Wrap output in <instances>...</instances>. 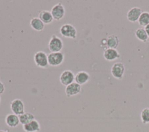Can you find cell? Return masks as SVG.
I'll return each mask as SVG.
<instances>
[{
	"mask_svg": "<svg viewBox=\"0 0 149 132\" xmlns=\"http://www.w3.org/2000/svg\"><path fill=\"white\" fill-rule=\"evenodd\" d=\"M90 79V76L87 72L80 71L74 76V81L80 85L85 84Z\"/></svg>",
	"mask_w": 149,
	"mask_h": 132,
	"instance_id": "cell-12",
	"label": "cell"
},
{
	"mask_svg": "<svg viewBox=\"0 0 149 132\" xmlns=\"http://www.w3.org/2000/svg\"><path fill=\"white\" fill-rule=\"evenodd\" d=\"M38 17L45 24H50L54 20V18L51 12L47 10H44L40 12Z\"/></svg>",
	"mask_w": 149,
	"mask_h": 132,
	"instance_id": "cell-16",
	"label": "cell"
},
{
	"mask_svg": "<svg viewBox=\"0 0 149 132\" xmlns=\"http://www.w3.org/2000/svg\"><path fill=\"white\" fill-rule=\"evenodd\" d=\"M141 13L142 10L140 8L133 7L129 10L126 14L127 19L132 23L136 22L138 21Z\"/></svg>",
	"mask_w": 149,
	"mask_h": 132,
	"instance_id": "cell-10",
	"label": "cell"
},
{
	"mask_svg": "<svg viewBox=\"0 0 149 132\" xmlns=\"http://www.w3.org/2000/svg\"><path fill=\"white\" fill-rule=\"evenodd\" d=\"M135 36L136 37L143 42H146L148 41V37L143 28H139L135 31Z\"/></svg>",
	"mask_w": 149,
	"mask_h": 132,
	"instance_id": "cell-19",
	"label": "cell"
},
{
	"mask_svg": "<svg viewBox=\"0 0 149 132\" xmlns=\"http://www.w3.org/2000/svg\"><path fill=\"white\" fill-rule=\"evenodd\" d=\"M125 68L123 63L116 62L111 67V73L112 76L118 80H121L123 77Z\"/></svg>",
	"mask_w": 149,
	"mask_h": 132,
	"instance_id": "cell-6",
	"label": "cell"
},
{
	"mask_svg": "<svg viewBox=\"0 0 149 132\" xmlns=\"http://www.w3.org/2000/svg\"><path fill=\"white\" fill-rule=\"evenodd\" d=\"M81 90V87L76 82H73L65 88V94L67 97H71L79 94Z\"/></svg>",
	"mask_w": 149,
	"mask_h": 132,
	"instance_id": "cell-9",
	"label": "cell"
},
{
	"mask_svg": "<svg viewBox=\"0 0 149 132\" xmlns=\"http://www.w3.org/2000/svg\"><path fill=\"white\" fill-rule=\"evenodd\" d=\"M139 24L142 27H146L149 24V12H142L138 20Z\"/></svg>",
	"mask_w": 149,
	"mask_h": 132,
	"instance_id": "cell-20",
	"label": "cell"
},
{
	"mask_svg": "<svg viewBox=\"0 0 149 132\" xmlns=\"http://www.w3.org/2000/svg\"><path fill=\"white\" fill-rule=\"evenodd\" d=\"M50 12L52 15L54 20L57 21L60 20L65 16V6L61 2H58L52 6Z\"/></svg>",
	"mask_w": 149,
	"mask_h": 132,
	"instance_id": "cell-5",
	"label": "cell"
},
{
	"mask_svg": "<svg viewBox=\"0 0 149 132\" xmlns=\"http://www.w3.org/2000/svg\"><path fill=\"white\" fill-rule=\"evenodd\" d=\"M6 124L11 128H15L19 126L20 124V120L19 116L14 113H9L5 117Z\"/></svg>",
	"mask_w": 149,
	"mask_h": 132,
	"instance_id": "cell-11",
	"label": "cell"
},
{
	"mask_svg": "<svg viewBox=\"0 0 149 132\" xmlns=\"http://www.w3.org/2000/svg\"><path fill=\"white\" fill-rule=\"evenodd\" d=\"M140 118L143 124H147L149 123V108L143 109L140 113Z\"/></svg>",
	"mask_w": 149,
	"mask_h": 132,
	"instance_id": "cell-21",
	"label": "cell"
},
{
	"mask_svg": "<svg viewBox=\"0 0 149 132\" xmlns=\"http://www.w3.org/2000/svg\"><path fill=\"white\" fill-rule=\"evenodd\" d=\"M0 132H8L6 130H0Z\"/></svg>",
	"mask_w": 149,
	"mask_h": 132,
	"instance_id": "cell-24",
	"label": "cell"
},
{
	"mask_svg": "<svg viewBox=\"0 0 149 132\" xmlns=\"http://www.w3.org/2000/svg\"><path fill=\"white\" fill-rule=\"evenodd\" d=\"M144 30H145V31H146V32L148 38H149V24L144 27Z\"/></svg>",
	"mask_w": 149,
	"mask_h": 132,
	"instance_id": "cell-23",
	"label": "cell"
},
{
	"mask_svg": "<svg viewBox=\"0 0 149 132\" xmlns=\"http://www.w3.org/2000/svg\"><path fill=\"white\" fill-rule=\"evenodd\" d=\"M23 129L25 132H39L41 129L40 123L36 119L23 125Z\"/></svg>",
	"mask_w": 149,
	"mask_h": 132,
	"instance_id": "cell-14",
	"label": "cell"
},
{
	"mask_svg": "<svg viewBox=\"0 0 149 132\" xmlns=\"http://www.w3.org/2000/svg\"><path fill=\"white\" fill-rule=\"evenodd\" d=\"M48 60L51 66H59L64 61V54L62 52H51L48 55Z\"/></svg>",
	"mask_w": 149,
	"mask_h": 132,
	"instance_id": "cell-4",
	"label": "cell"
},
{
	"mask_svg": "<svg viewBox=\"0 0 149 132\" xmlns=\"http://www.w3.org/2000/svg\"><path fill=\"white\" fill-rule=\"evenodd\" d=\"M103 56L108 61H113L120 58V55L116 49L107 48L104 51Z\"/></svg>",
	"mask_w": 149,
	"mask_h": 132,
	"instance_id": "cell-13",
	"label": "cell"
},
{
	"mask_svg": "<svg viewBox=\"0 0 149 132\" xmlns=\"http://www.w3.org/2000/svg\"><path fill=\"white\" fill-rule=\"evenodd\" d=\"M0 102H1V97H0Z\"/></svg>",
	"mask_w": 149,
	"mask_h": 132,
	"instance_id": "cell-25",
	"label": "cell"
},
{
	"mask_svg": "<svg viewBox=\"0 0 149 132\" xmlns=\"http://www.w3.org/2000/svg\"><path fill=\"white\" fill-rule=\"evenodd\" d=\"M60 34L65 38L74 39L77 37V30L71 24L66 23L63 24L59 29Z\"/></svg>",
	"mask_w": 149,
	"mask_h": 132,
	"instance_id": "cell-2",
	"label": "cell"
},
{
	"mask_svg": "<svg viewBox=\"0 0 149 132\" xmlns=\"http://www.w3.org/2000/svg\"><path fill=\"white\" fill-rule=\"evenodd\" d=\"M20 123H21L23 126L25 125L30 122L33 121L35 119V117L34 115L30 112H24L23 114L19 116Z\"/></svg>",
	"mask_w": 149,
	"mask_h": 132,
	"instance_id": "cell-18",
	"label": "cell"
},
{
	"mask_svg": "<svg viewBox=\"0 0 149 132\" xmlns=\"http://www.w3.org/2000/svg\"><path fill=\"white\" fill-rule=\"evenodd\" d=\"M10 108L12 113L17 116L24 113V104L23 101L19 98L12 100L10 104Z\"/></svg>",
	"mask_w": 149,
	"mask_h": 132,
	"instance_id": "cell-7",
	"label": "cell"
},
{
	"mask_svg": "<svg viewBox=\"0 0 149 132\" xmlns=\"http://www.w3.org/2000/svg\"><path fill=\"white\" fill-rule=\"evenodd\" d=\"M74 76H75L72 71L70 70H65L61 74L59 81L62 85L66 87L74 81Z\"/></svg>",
	"mask_w": 149,
	"mask_h": 132,
	"instance_id": "cell-8",
	"label": "cell"
},
{
	"mask_svg": "<svg viewBox=\"0 0 149 132\" xmlns=\"http://www.w3.org/2000/svg\"><path fill=\"white\" fill-rule=\"evenodd\" d=\"M34 61L36 65L40 68H47L49 64L48 55L44 51H38L34 55Z\"/></svg>",
	"mask_w": 149,
	"mask_h": 132,
	"instance_id": "cell-3",
	"label": "cell"
},
{
	"mask_svg": "<svg viewBox=\"0 0 149 132\" xmlns=\"http://www.w3.org/2000/svg\"><path fill=\"white\" fill-rule=\"evenodd\" d=\"M5 91V85L3 83L0 81V95L3 94Z\"/></svg>",
	"mask_w": 149,
	"mask_h": 132,
	"instance_id": "cell-22",
	"label": "cell"
},
{
	"mask_svg": "<svg viewBox=\"0 0 149 132\" xmlns=\"http://www.w3.org/2000/svg\"><path fill=\"white\" fill-rule=\"evenodd\" d=\"M48 47L51 52H61L63 47V42L60 37L56 34H52L49 40Z\"/></svg>",
	"mask_w": 149,
	"mask_h": 132,
	"instance_id": "cell-1",
	"label": "cell"
},
{
	"mask_svg": "<svg viewBox=\"0 0 149 132\" xmlns=\"http://www.w3.org/2000/svg\"><path fill=\"white\" fill-rule=\"evenodd\" d=\"M31 27L37 31H42L45 27V24L38 17H33L30 22Z\"/></svg>",
	"mask_w": 149,
	"mask_h": 132,
	"instance_id": "cell-15",
	"label": "cell"
},
{
	"mask_svg": "<svg viewBox=\"0 0 149 132\" xmlns=\"http://www.w3.org/2000/svg\"><path fill=\"white\" fill-rule=\"evenodd\" d=\"M119 43V38L117 35L114 34L109 35L106 38V45L108 48L116 49Z\"/></svg>",
	"mask_w": 149,
	"mask_h": 132,
	"instance_id": "cell-17",
	"label": "cell"
}]
</instances>
